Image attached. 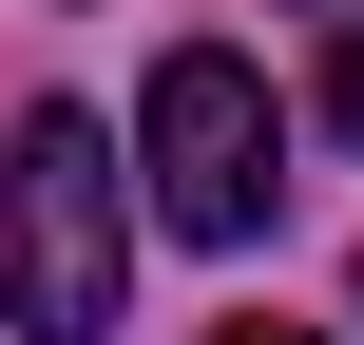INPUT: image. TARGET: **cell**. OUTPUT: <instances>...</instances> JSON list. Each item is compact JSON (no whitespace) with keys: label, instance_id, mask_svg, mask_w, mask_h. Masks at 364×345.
Wrapping results in <instances>:
<instances>
[{"label":"cell","instance_id":"6da1fadb","mask_svg":"<svg viewBox=\"0 0 364 345\" xmlns=\"http://www.w3.org/2000/svg\"><path fill=\"white\" fill-rule=\"evenodd\" d=\"M134 288V192H115V134L77 96H38L0 134V327L19 345H115Z\"/></svg>","mask_w":364,"mask_h":345},{"label":"cell","instance_id":"7a4b0ae2","mask_svg":"<svg viewBox=\"0 0 364 345\" xmlns=\"http://www.w3.org/2000/svg\"><path fill=\"white\" fill-rule=\"evenodd\" d=\"M288 134H269V77L230 58V38H173L154 58V96H134V173H154V230H192V250H250L269 230V173Z\"/></svg>","mask_w":364,"mask_h":345},{"label":"cell","instance_id":"3957f363","mask_svg":"<svg viewBox=\"0 0 364 345\" xmlns=\"http://www.w3.org/2000/svg\"><path fill=\"white\" fill-rule=\"evenodd\" d=\"M326 115H346V154H364V38H346V58H326Z\"/></svg>","mask_w":364,"mask_h":345},{"label":"cell","instance_id":"277c9868","mask_svg":"<svg viewBox=\"0 0 364 345\" xmlns=\"http://www.w3.org/2000/svg\"><path fill=\"white\" fill-rule=\"evenodd\" d=\"M211 345H326V327H211Z\"/></svg>","mask_w":364,"mask_h":345}]
</instances>
